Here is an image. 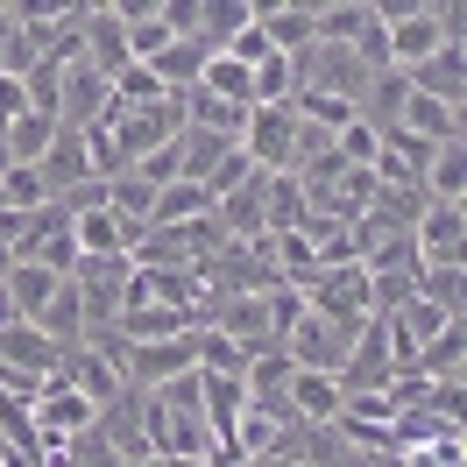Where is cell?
I'll return each instance as SVG.
<instances>
[{
    "mask_svg": "<svg viewBox=\"0 0 467 467\" xmlns=\"http://www.w3.org/2000/svg\"><path fill=\"white\" fill-rule=\"evenodd\" d=\"M255 29H263V43L269 50H276V57H305V50H312V7H305V0H276V7H255Z\"/></svg>",
    "mask_w": 467,
    "mask_h": 467,
    "instance_id": "52a82bcc",
    "label": "cell"
},
{
    "mask_svg": "<svg viewBox=\"0 0 467 467\" xmlns=\"http://www.w3.org/2000/svg\"><path fill=\"white\" fill-rule=\"evenodd\" d=\"M199 92L227 99V107H255V86H248V71H241L234 57H205V71H199Z\"/></svg>",
    "mask_w": 467,
    "mask_h": 467,
    "instance_id": "7c38bea8",
    "label": "cell"
},
{
    "mask_svg": "<svg viewBox=\"0 0 467 467\" xmlns=\"http://www.w3.org/2000/svg\"><path fill=\"white\" fill-rule=\"evenodd\" d=\"M410 92H425V99H439V107H453L461 114L467 107V43H446L439 57H425L418 71H404Z\"/></svg>",
    "mask_w": 467,
    "mask_h": 467,
    "instance_id": "277c9868",
    "label": "cell"
},
{
    "mask_svg": "<svg viewBox=\"0 0 467 467\" xmlns=\"http://www.w3.org/2000/svg\"><path fill=\"white\" fill-rule=\"evenodd\" d=\"M15 114H29V86H22L15 71H0V128H7Z\"/></svg>",
    "mask_w": 467,
    "mask_h": 467,
    "instance_id": "5bb4252c",
    "label": "cell"
},
{
    "mask_svg": "<svg viewBox=\"0 0 467 467\" xmlns=\"http://www.w3.org/2000/svg\"><path fill=\"white\" fill-rule=\"evenodd\" d=\"M29 425H36L43 461H50V453H64V446H78L86 432H99V404H92L86 389H71L64 376H50L43 389H36V404H29Z\"/></svg>",
    "mask_w": 467,
    "mask_h": 467,
    "instance_id": "7a4b0ae2",
    "label": "cell"
},
{
    "mask_svg": "<svg viewBox=\"0 0 467 467\" xmlns=\"http://www.w3.org/2000/svg\"><path fill=\"white\" fill-rule=\"evenodd\" d=\"M255 163H248V156H241V142L227 149V156H220V163H213V171H205V199L220 205V199H234V192H241V184H255Z\"/></svg>",
    "mask_w": 467,
    "mask_h": 467,
    "instance_id": "4fadbf2b",
    "label": "cell"
},
{
    "mask_svg": "<svg viewBox=\"0 0 467 467\" xmlns=\"http://www.w3.org/2000/svg\"><path fill=\"white\" fill-rule=\"evenodd\" d=\"M241 467H312L305 453H263V461H241Z\"/></svg>",
    "mask_w": 467,
    "mask_h": 467,
    "instance_id": "9a60e30c",
    "label": "cell"
},
{
    "mask_svg": "<svg viewBox=\"0 0 467 467\" xmlns=\"http://www.w3.org/2000/svg\"><path fill=\"white\" fill-rule=\"evenodd\" d=\"M0 135H7V156H15V163H22V171H36V163H43L50 149H57L64 128H57L50 114H15L7 128H0Z\"/></svg>",
    "mask_w": 467,
    "mask_h": 467,
    "instance_id": "30bf717a",
    "label": "cell"
},
{
    "mask_svg": "<svg viewBox=\"0 0 467 467\" xmlns=\"http://www.w3.org/2000/svg\"><path fill=\"white\" fill-rule=\"evenodd\" d=\"M64 220H71V241H78V263H86V255H128V234H120V220L107 213V199L78 205V213H64Z\"/></svg>",
    "mask_w": 467,
    "mask_h": 467,
    "instance_id": "ba28073f",
    "label": "cell"
},
{
    "mask_svg": "<svg viewBox=\"0 0 467 467\" xmlns=\"http://www.w3.org/2000/svg\"><path fill=\"white\" fill-rule=\"evenodd\" d=\"M241 156H248L263 177H291V163H297V114L291 107H248V120H241Z\"/></svg>",
    "mask_w": 467,
    "mask_h": 467,
    "instance_id": "3957f363",
    "label": "cell"
},
{
    "mask_svg": "<svg viewBox=\"0 0 467 467\" xmlns=\"http://www.w3.org/2000/svg\"><path fill=\"white\" fill-rule=\"evenodd\" d=\"M57 284H64V276H50V269H36V263H15L7 276H0V291L15 297V312H22V319H36V312L57 297Z\"/></svg>",
    "mask_w": 467,
    "mask_h": 467,
    "instance_id": "8fae6325",
    "label": "cell"
},
{
    "mask_svg": "<svg viewBox=\"0 0 467 467\" xmlns=\"http://www.w3.org/2000/svg\"><path fill=\"white\" fill-rule=\"evenodd\" d=\"M418 192H425L432 205H461V199H467V142H439Z\"/></svg>",
    "mask_w": 467,
    "mask_h": 467,
    "instance_id": "9c48e42d",
    "label": "cell"
},
{
    "mask_svg": "<svg viewBox=\"0 0 467 467\" xmlns=\"http://www.w3.org/2000/svg\"><path fill=\"white\" fill-rule=\"evenodd\" d=\"M7 467H15V461H7Z\"/></svg>",
    "mask_w": 467,
    "mask_h": 467,
    "instance_id": "e0dca14e",
    "label": "cell"
},
{
    "mask_svg": "<svg viewBox=\"0 0 467 467\" xmlns=\"http://www.w3.org/2000/svg\"><path fill=\"white\" fill-rule=\"evenodd\" d=\"M0 368H7V376H29V382H50L64 368V348H50V340L22 319V326L0 333Z\"/></svg>",
    "mask_w": 467,
    "mask_h": 467,
    "instance_id": "5b68a950",
    "label": "cell"
},
{
    "mask_svg": "<svg viewBox=\"0 0 467 467\" xmlns=\"http://www.w3.org/2000/svg\"><path fill=\"white\" fill-rule=\"evenodd\" d=\"M199 220H213V199H205V184H192V177H171V184H156V199H149V234L199 227Z\"/></svg>",
    "mask_w": 467,
    "mask_h": 467,
    "instance_id": "8992f818",
    "label": "cell"
},
{
    "mask_svg": "<svg viewBox=\"0 0 467 467\" xmlns=\"http://www.w3.org/2000/svg\"><path fill=\"white\" fill-rule=\"evenodd\" d=\"M7 326H22V312H15V297L0 291V333H7Z\"/></svg>",
    "mask_w": 467,
    "mask_h": 467,
    "instance_id": "2e32d148",
    "label": "cell"
},
{
    "mask_svg": "<svg viewBox=\"0 0 467 467\" xmlns=\"http://www.w3.org/2000/svg\"><path fill=\"white\" fill-rule=\"evenodd\" d=\"M376 7L382 36H389V71H418L425 57H439L446 43H467V15L446 0V7H425V0H368Z\"/></svg>",
    "mask_w": 467,
    "mask_h": 467,
    "instance_id": "6da1fadb",
    "label": "cell"
}]
</instances>
